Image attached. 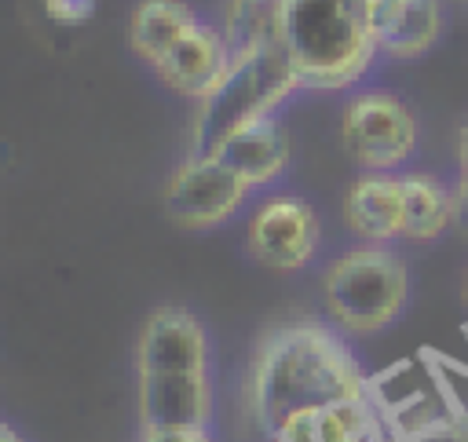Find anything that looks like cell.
<instances>
[{
    "instance_id": "obj_1",
    "label": "cell",
    "mask_w": 468,
    "mask_h": 442,
    "mask_svg": "<svg viewBox=\"0 0 468 442\" xmlns=\"http://www.w3.org/2000/svg\"><path fill=\"white\" fill-rule=\"evenodd\" d=\"M366 387L369 380L333 329L322 321H289L263 336L249 369L245 398L256 427L271 438L292 416L362 398Z\"/></svg>"
},
{
    "instance_id": "obj_2",
    "label": "cell",
    "mask_w": 468,
    "mask_h": 442,
    "mask_svg": "<svg viewBox=\"0 0 468 442\" xmlns=\"http://www.w3.org/2000/svg\"><path fill=\"white\" fill-rule=\"evenodd\" d=\"M282 47L303 88L355 84L380 51L369 0H285Z\"/></svg>"
},
{
    "instance_id": "obj_3",
    "label": "cell",
    "mask_w": 468,
    "mask_h": 442,
    "mask_svg": "<svg viewBox=\"0 0 468 442\" xmlns=\"http://www.w3.org/2000/svg\"><path fill=\"white\" fill-rule=\"evenodd\" d=\"M303 88L296 66L282 44H263L234 55L216 88L197 99V117L190 132V153H216L241 128L274 117V110Z\"/></svg>"
},
{
    "instance_id": "obj_4",
    "label": "cell",
    "mask_w": 468,
    "mask_h": 442,
    "mask_svg": "<svg viewBox=\"0 0 468 442\" xmlns=\"http://www.w3.org/2000/svg\"><path fill=\"white\" fill-rule=\"evenodd\" d=\"M410 274L406 263L380 245L351 248L325 267L322 296L336 325L351 332H377L391 325L406 303Z\"/></svg>"
},
{
    "instance_id": "obj_5",
    "label": "cell",
    "mask_w": 468,
    "mask_h": 442,
    "mask_svg": "<svg viewBox=\"0 0 468 442\" xmlns=\"http://www.w3.org/2000/svg\"><path fill=\"white\" fill-rule=\"evenodd\" d=\"M340 142L366 172H391L417 150V117L402 99L366 91L344 106Z\"/></svg>"
},
{
    "instance_id": "obj_6",
    "label": "cell",
    "mask_w": 468,
    "mask_h": 442,
    "mask_svg": "<svg viewBox=\"0 0 468 442\" xmlns=\"http://www.w3.org/2000/svg\"><path fill=\"white\" fill-rule=\"evenodd\" d=\"M252 186L216 153H186L165 190V212L183 230H208L230 219Z\"/></svg>"
},
{
    "instance_id": "obj_7",
    "label": "cell",
    "mask_w": 468,
    "mask_h": 442,
    "mask_svg": "<svg viewBox=\"0 0 468 442\" xmlns=\"http://www.w3.org/2000/svg\"><path fill=\"white\" fill-rule=\"evenodd\" d=\"M249 252L271 270H300L314 259L318 248V216L303 197L278 194L256 205L249 230Z\"/></svg>"
},
{
    "instance_id": "obj_8",
    "label": "cell",
    "mask_w": 468,
    "mask_h": 442,
    "mask_svg": "<svg viewBox=\"0 0 468 442\" xmlns=\"http://www.w3.org/2000/svg\"><path fill=\"white\" fill-rule=\"evenodd\" d=\"M139 373H208V336L205 325L186 307H157L135 351Z\"/></svg>"
},
{
    "instance_id": "obj_9",
    "label": "cell",
    "mask_w": 468,
    "mask_h": 442,
    "mask_svg": "<svg viewBox=\"0 0 468 442\" xmlns=\"http://www.w3.org/2000/svg\"><path fill=\"white\" fill-rule=\"evenodd\" d=\"M139 420L150 427H208V373H139Z\"/></svg>"
},
{
    "instance_id": "obj_10",
    "label": "cell",
    "mask_w": 468,
    "mask_h": 442,
    "mask_svg": "<svg viewBox=\"0 0 468 442\" xmlns=\"http://www.w3.org/2000/svg\"><path fill=\"white\" fill-rule=\"evenodd\" d=\"M271 442H395V435L388 431V420L380 416L373 398L362 395L333 402L318 413L292 416L271 435Z\"/></svg>"
},
{
    "instance_id": "obj_11",
    "label": "cell",
    "mask_w": 468,
    "mask_h": 442,
    "mask_svg": "<svg viewBox=\"0 0 468 442\" xmlns=\"http://www.w3.org/2000/svg\"><path fill=\"white\" fill-rule=\"evenodd\" d=\"M230 62H234V47L223 37V29H212V26H201L197 22L154 69L179 95L205 99L216 88V80L227 73Z\"/></svg>"
},
{
    "instance_id": "obj_12",
    "label": "cell",
    "mask_w": 468,
    "mask_h": 442,
    "mask_svg": "<svg viewBox=\"0 0 468 442\" xmlns=\"http://www.w3.org/2000/svg\"><path fill=\"white\" fill-rule=\"evenodd\" d=\"M369 22L380 51L413 58L435 44L442 29V7L439 0H369Z\"/></svg>"
},
{
    "instance_id": "obj_13",
    "label": "cell",
    "mask_w": 468,
    "mask_h": 442,
    "mask_svg": "<svg viewBox=\"0 0 468 442\" xmlns=\"http://www.w3.org/2000/svg\"><path fill=\"white\" fill-rule=\"evenodd\" d=\"M347 226L366 241H391L402 234V179L391 172H362L344 197Z\"/></svg>"
},
{
    "instance_id": "obj_14",
    "label": "cell",
    "mask_w": 468,
    "mask_h": 442,
    "mask_svg": "<svg viewBox=\"0 0 468 442\" xmlns=\"http://www.w3.org/2000/svg\"><path fill=\"white\" fill-rule=\"evenodd\" d=\"M216 157L227 161L256 190L263 183H274L289 168V135L274 117H263V121L241 128L238 135H230L216 150Z\"/></svg>"
},
{
    "instance_id": "obj_15",
    "label": "cell",
    "mask_w": 468,
    "mask_h": 442,
    "mask_svg": "<svg viewBox=\"0 0 468 442\" xmlns=\"http://www.w3.org/2000/svg\"><path fill=\"white\" fill-rule=\"evenodd\" d=\"M194 26L197 15L183 0H139L128 22V40L139 58L157 66Z\"/></svg>"
},
{
    "instance_id": "obj_16",
    "label": "cell",
    "mask_w": 468,
    "mask_h": 442,
    "mask_svg": "<svg viewBox=\"0 0 468 442\" xmlns=\"http://www.w3.org/2000/svg\"><path fill=\"white\" fill-rule=\"evenodd\" d=\"M402 179V237L435 241L453 223V194L424 172L399 175Z\"/></svg>"
},
{
    "instance_id": "obj_17",
    "label": "cell",
    "mask_w": 468,
    "mask_h": 442,
    "mask_svg": "<svg viewBox=\"0 0 468 442\" xmlns=\"http://www.w3.org/2000/svg\"><path fill=\"white\" fill-rule=\"evenodd\" d=\"M282 15L285 0H227L223 37L230 40L234 55L263 44H282Z\"/></svg>"
},
{
    "instance_id": "obj_18",
    "label": "cell",
    "mask_w": 468,
    "mask_h": 442,
    "mask_svg": "<svg viewBox=\"0 0 468 442\" xmlns=\"http://www.w3.org/2000/svg\"><path fill=\"white\" fill-rule=\"evenodd\" d=\"M395 442H468V420L464 416H431L417 431L395 438Z\"/></svg>"
},
{
    "instance_id": "obj_19",
    "label": "cell",
    "mask_w": 468,
    "mask_h": 442,
    "mask_svg": "<svg viewBox=\"0 0 468 442\" xmlns=\"http://www.w3.org/2000/svg\"><path fill=\"white\" fill-rule=\"evenodd\" d=\"M44 11L58 26H80L95 15V0H44Z\"/></svg>"
},
{
    "instance_id": "obj_20",
    "label": "cell",
    "mask_w": 468,
    "mask_h": 442,
    "mask_svg": "<svg viewBox=\"0 0 468 442\" xmlns=\"http://www.w3.org/2000/svg\"><path fill=\"white\" fill-rule=\"evenodd\" d=\"M139 442H212L208 427H150Z\"/></svg>"
},
{
    "instance_id": "obj_21",
    "label": "cell",
    "mask_w": 468,
    "mask_h": 442,
    "mask_svg": "<svg viewBox=\"0 0 468 442\" xmlns=\"http://www.w3.org/2000/svg\"><path fill=\"white\" fill-rule=\"evenodd\" d=\"M453 223L468 234V168H464V175L457 183V194H453Z\"/></svg>"
},
{
    "instance_id": "obj_22",
    "label": "cell",
    "mask_w": 468,
    "mask_h": 442,
    "mask_svg": "<svg viewBox=\"0 0 468 442\" xmlns=\"http://www.w3.org/2000/svg\"><path fill=\"white\" fill-rule=\"evenodd\" d=\"M457 153H461V168H468V121L461 128V139H457Z\"/></svg>"
},
{
    "instance_id": "obj_23",
    "label": "cell",
    "mask_w": 468,
    "mask_h": 442,
    "mask_svg": "<svg viewBox=\"0 0 468 442\" xmlns=\"http://www.w3.org/2000/svg\"><path fill=\"white\" fill-rule=\"evenodd\" d=\"M0 442H22V435H18L11 424H4V420H0Z\"/></svg>"
},
{
    "instance_id": "obj_24",
    "label": "cell",
    "mask_w": 468,
    "mask_h": 442,
    "mask_svg": "<svg viewBox=\"0 0 468 442\" xmlns=\"http://www.w3.org/2000/svg\"><path fill=\"white\" fill-rule=\"evenodd\" d=\"M464 296H468V278H464Z\"/></svg>"
}]
</instances>
